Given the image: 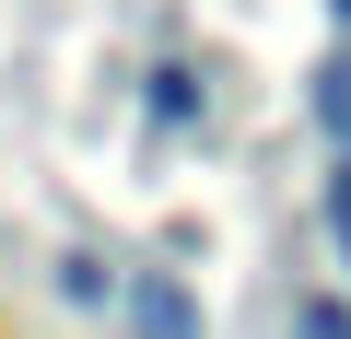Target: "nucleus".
Listing matches in <instances>:
<instances>
[{
    "label": "nucleus",
    "instance_id": "obj_1",
    "mask_svg": "<svg viewBox=\"0 0 351 339\" xmlns=\"http://www.w3.org/2000/svg\"><path fill=\"white\" fill-rule=\"evenodd\" d=\"M129 316H141V339H199V292L176 281V269H141V292H129Z\"/></svg>",
    "mask_w": 351,
    "mask_h": 339
},
{
    "label": "nucleus",
    "instance_id": "obj_2",
    "mask_svg": "<svg viewBox=\"0 0 351 339\" xmlns=\"http://www.w3.org/2000/svg\"><path fill=\"white\" fill-rule=\"evenodd\" d=\"M316 129L351 152V59H328V71H316Z\"/></svg>",
    "mask_w": 351,
    "mask_h": 339
},
{
    "label": "nucleus",
    "instance_id": "obj_3",
    "mask_svg": "<svg viewBox=\"0 0 351 339\" xmlns=\"http://www.w3.org/2000/svg\"><path fill=\"white\" fill-rule=\"evenodd\" d=\"M328 234H339V269H351V152H339V176H328Z\"/></svg>",
    "mask_w": 351,
    "mask_h": 339
},
{
    "label": "nucleus",
    "instance_id": "obj_4",
    "mask_svg": "<svg viewBox=\"0 0 351 339\" xmlns=\"http://www.w3.org/2000/svg\"><path fill=\"white\" fill-rule=\"evenodd\" d=\"M59 292L71 304H106V258H59Z\"/></svg>",
    "mask_w": 351,
    "mask_h": 339
},
{
    "label": "nucleus",
    "instance_id": "obj_5",
    "mask_svg": "<svg viewBox=\"0 0 351 339\" xmlns=\"http://www.w3.org/2000/svg\"><path fill=\"white\" fill-rule=\"evenodd\" d=\"M328 12H339V24H351V0H328Z\"/></svg>",
    "mask_w": 351,
    "mask_h": 339
}]
</instances>
